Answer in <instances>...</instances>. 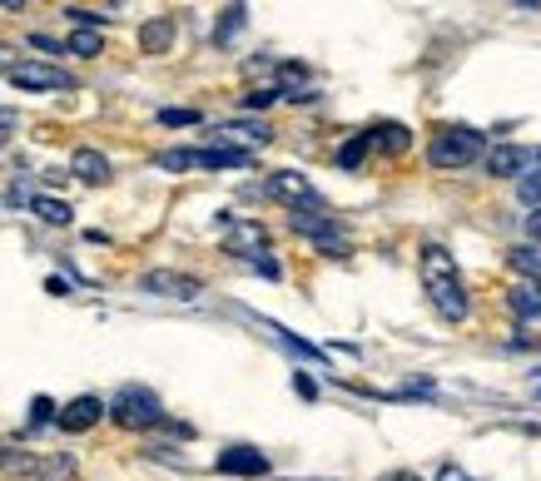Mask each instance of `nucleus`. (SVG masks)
Here are the masks:
<instances>
[{
  "label": "nucleus",
  "mask_w": 541,
  "mask_h": 481,
  "mask_svg": "<svg viewBox=\"0 0 541 481\" xmlns=\"http://www.w3.org/2000/svg\"><path fill=\"white\" fill-rule=\"evenodd\" d=\"M159 124L179 129V124H199V110H159Z\"/></svg>",
  "instance_id": "c756f323"
},
{
  "label": "nucleus",
  "mask_w": 541,
  "mask_h": 481,
  "mask_svg": "<svg viewBox=\"0 0 541 481\" xmlns=\"http://www.w3.org/2000/svg\"><path fill=\"white\" fill-rule=\"evenodd\" d=\"M244 20H249V5H229V10H224V20H219V30H214V40H219V45H229V40H234V30H239Z\"/></svg>",
  "instance_id": "393cba45"
},
{
  "label": "nucleus",
  "mask_w": 541,
  "mask_h": 481,
  "mask_svg": "<svg viewBox=\"0 0 541 481\" xmlns=\"http://www.w3.org/2000/svg\"><path fill=\"white\" fill-rule=\"evenodd\" d=\"M219 139H249V144H269L273 129H269V124H224V129H219Z\"/></svg>",
  "instance_id": "5701e85b"
},
{
  "label": "nucleus",
  "mask_w": 541,
  "mask_h": 481,
  "mask_svg": "<svg viewBox=\"0 0 541 481\" xmlns=\"http://www.w3.org/2000/svg\"><path fill=\"white\" fill-rule=\"evenodd\" d=\"M527 243H537L541 248V209L537 214H527Z\"/></svg>",
  "instance_id": "473e14b6"
},
{
  "label": "nucleus",
  "mask_w": 541,
  "mask_h": 481,
  "mask_svg": "<svg viewBox=\"0 0 541 481\" xmlns=\"http://www.w3.org/2000/svg\"><path fill=\"white\" fill-rule=\"evenodd\" d=\"M507 263H512L527 283H537L541 288V248L537 243H517V248H507Z\"/></svg>",
  "instance_id": "a211bd4d"
},
{
  "label": "nucleus",
  "mask_w": 541,
  "mask_h": 481,
  "mask_svg": "<svg viewBox=\"0 0 541 481\" xmlns=\"http://www.w3.org/2000/svg\"><path fill=\"white\" fill-rule=\"evenodd\" d=\"M65 15H70L80 30H95V25H105V20H110V15H100V10H85V5H70Z\"/></svg>",
  "instance_id": "bb28decb"
},
{
  "label": "nucleus",
  "mask_w": 541,
  "mask_h": 481,
  "mask_svg": "<svg viewBox=\"0 0 541 481\" xmlns=\"http://www.w3.org/2000/svg\"><path fill=\"white\" fill-rule=\"evenodd\" d=\"M269 194L273 199H283L293 214H328V199L303 179V174H293V169H278V174H269Z\"/></svg>",
  "instance_id": "39448f33"
},
{
  "label": "nucleus",
  "mask_w": 541,
  "mask_h": 481,
  "mask_svg": "<svg viewBox=\"0 0 541 481\" xmlns=\"http://www.w3.org/2000/svg\"><path fill=\"white\" fill-rule=\"evenodd\" d=\"M5 75L15 90H75V75H65L60 65H45V60H15Z\"/></svg>",
  "instance_id": "0eeeda50"
},
{
  "label": "nucleus",
  "mask_w": 541,
  "mask_h": 481,
  "mask_svg": "<svg viewBox=\"0 0 541 481\" xmlns=\"http://www.w3.org/2000/svg\"><path fill=\"white\" fill-rule=\"evenodd\" d=\"M30 209H35V219H45V224H55V229L70 224V204H65V199H45V194H40Z\"/></svg>",
  "instance_id": "6ab92c4d"
},
{
  "label": "nucleus",
  "mask_w": 541,
  "mask_h": 481,
  "mask_svg": "<svg viewBox=\"0 0 541 481\" xmlns=\"http://www.w3.org/2000/svg\"><path fill=\"white\" fill-rule=\"evenodd\" d=\"M437 481H467V472H462V467H442V472H437Z\"/></svg>",
  "instance_id": "e433bc0d"
},
{
  "label": "nucleus",
  "mask_w": 541,
  "mask_h": 481,
  "mask_svg": "<svg viewBox=\"0 0 541 481\" xmlns=\"http://www.w3.org/2000/svg\"><path fill=\"white\" fill-rule=\"evenodd\" d=\"M169 45H174V20L169 15H154V20L139 25V50L144 55H164Z\"/></svg>",
  "instance_id": "2eb2a0df"
},
{
  "label": "nucleus",
  "mask_w": 541,
  "mask_h": 481,
  "mask_svg": "<svg viewBox=\"0 0 541 481\" xmlns=\"http://www.w3.org/2000/svg\"><path fill=\"white\" fill-rule=\"evenodd\" d=\"M288 224H293V234L318 243L328 258H348V234L338 229L333 214H288Z\"/></svg>",
  "instance_id": "423d86ee"
},
{
  "label": "nucleus",
  "mask_w": 541,
  "mask_h": 481,
  "mask_svg": "<svg viewBox=\"0 0 541 481\" xmlns=\"http://www.w3.org/2000/svg\"><path fill=\"white\" fill-rule=\"evenodd\" d=\"M224 477H269V457L259 447H224L214 462Z\"/></svg>",
  "instance_id": "9d476101"
},
{
  "label": "nucleus",
  "mask_w": 541,
  "mask_h": 481,
  "mask_svg": "<svg viewBox=\"0 0 541 481\" xmlns=\"http://www.w3.org/2000/svg\"><path fill=\"white\" fill-rule=\"evenodd\" d=\"M0 472H5V477L65 481V477H75V462H70V457H45V452H15V447H0Z\"/></svg>",
  "instance_id": "20e7f679"
},
{
  "label": "nucleus",
  "mask_w": 541,
  "mask_h": 481,
  "mask_svg": "<svg viewBox=\"0 0 541 481\" xmlns=\"http://www.w3.org/2000/svg\"><path fill=\"white\" fill-rule=\"evenodd\" d=\"M532 164H541V159L537 149H527V144H497L487 154V174H497V179H522Z\"/></svg>",
  "instance_id": "1a4fd4ad"
},
{
  "label": "nucleus",
  "mask_w": 541,
  "mask_h": 481,
  "mask_svg": "<svg viewBox=\"0 0 541 481\" xmlns=\"http://www.w3.org/2000/svg\"><path fill=\"white\" fill-rule=\"evenodd\" d=\"M10 129H15V115H0V149H5V139H10Z\"/></svg>",
  "instance_id": "4c0bfd02"
},
{
  "label": "nucleus",
  "mask_w": 541,
  "mask_h": 481,
  "mask_svg": "<svg viewBox=\"0 0 541 481\" xmlns=\"http://www.w3.org/2000/svg\"><path fill=\"white\" fill-rule=\"evenodd\" d=\"M139 293H149V298H199L204 293V283L194 278V273H179V268H149L144 278H139Z\"/></svg>",
  "instance_id": "6e6552de"
},
{
  "label": "nucleus",
  "mask_w": 541,
  "mask_h": 481,
  "mask_svg": "<svg viewBox=\"0 0 541 481\" xmlns=\"http://www.w3.org/2000/svg\"><path fill=\"white\" fill-rule=\"evenodd\" d=\"M417 278H422V293L432 298L437 318L462 323V318L472 313V303H467V283H462V273H457V258H452L442 243H427V248L417 253Z\"/></svg>",
  "instance_id": "f257e3e1"
},
{
  "label": "nucleus",
  "mask_w": 541,
  "mask_h": 481,
  "mask_svg": "<svg viewBox=\"0 0 541 481\" xmlns=\"http://www.w3.org/2000/svg\"><path fill=\"white\" fill-rule=\"evenodd\" d=\"M254 154L249 149H229V144H214V149H194V169H249Z\"/></svg>",
  "instance_id": "4468645a"
},
{
  "label": "nucleus",
  "mask_w": 541,
  "mask_h": 481,
  "mask_svg": "<svg viewBox=\"0 0 541 481\" xmlns=\"http://www.w3.org/2000/svg\"><path fill=\"white\" fill-rule=\"evenodd\" d=\"M254 268H259L264 278H278V263H273V258H259V253H254Z\"/></svg>",
  "instance_id": "72a5a7b5"
},
{
  "label": "nucleus",
  "mask_w": 541,
  "mask_h": 481,
  "mask_svg": "<svg viewBox=\"0 0 541 481\" xmlns=\"http://www.w3.org/2000/svg\"><path fill=\"white\" fill-rule=\"evenodd\" d=\"M0 70H10V50L5 45H0Z\"/></svg>",
  "instance_id": "58836bf2"
},
{
  "label": "nucleus",
  "mask_w": 541,
  "mask_h": 481,
  "mask_svg": "<svg viewBox=\"0 0 541 481\" xmlns=\"http://www.w3.org/2000/svg\"><path fill=\"white\" fill-rule=\"evenodd\" d=\"M532 387H537V397H541V382H532Z\"/></svg>",
  "instance_id": "ea45409f"
},
{
  "label": "nucleus",
  "mask_w": 541,
  "mask_h": 481,
  "mask_svg": "<svg viewBox=\"0 0 541 481\" xmlns=\"http://www.w3.org/2000/svg\"><path fill=\"white\" fill-rule=\"evenodd\" d=\"M388 149V154H407L412 149V134H407V124H393V120H383V124H373L368 129V149Z\"/></svg>",
  "instance_id": "dca6fc26"
},
{
  "label": "nucleus",
  "mask_w": 541,
  "mask_h": 481,
  "mask_svg": "<svg viewBox=\"0 0 541 481\" xmlns=\"http://www.w3.org/2000/svg\"><path fill=\"white\" fill-rule=\"evenodd\" d=\"M105 412H110L125 432H149V427H164V402H159L149 387H135V382H130V387H120V392H115V402H110Z\"/></svg>",
  "instance_id": "7ed1b4c3"
},
{
  "label": "nucleus",
  "mask_w": 541,
  "mask_h": 481,
  "mask_svg": "<svg viewBox=\"0 0 541 481\" xmlns=\"http://www.w3.org/2000/svg\"><path fill=\"white\" fill-rule=\"evenodd\" d=\"M154 164H159L164 174H184V169H194V149H164Z\"/></svg>",
  "instance_id": "a878e982"
},
{
  "label": "nucleus",
  "mask_w": 541,
  "mask_h": 481,
  "mask_svg": "<svg viewBox=\"0 0 541 481\" xmlns=\"http://www.w3.org/2000/svg\"><path fill=\"white\" fill-rule=\"evenodd\" d=\"M363 159H368V134H353V139L338 149V169L353 174V169H363Z\"/></svg>",
  "instance_id": "4be33fe9"
},
{
  "label": "nucleus",
  "mask_w": 541,
  "mask_h": 481,
  "mask_svg": "<svg viewBox=\"0 0 541 481\" xmlns=\"http://www.w3.org/2000/svg\"><path fill=\"white\" fill-rule=\"evenodd\" d=\"M224 224H229V253H244V258H254V253L264 248V229H259V224H234L229 214H224Z\"/></svg>",
  "instance_id": "f3484780"
},
{
  "label": "nucleus",
  "mask_w": 541,
  "mask_h": 481,
  "mask_svg": "<svg viewBox=\"0 0 541 481\" xmlns=\"http://www.w3.org/2000/svg\"><path fill=\"white\" fill-rule=\"evenodd\" d=\"M293 392H298V397H308V402L318 397V387H313V377H308V372H293Z\"/></svg>",
  "instance_id": "7c9ffc66"
},
{
  "label": "nucleus",
  "mask_w": 541,
  "mask_h": 481,
  "mask_svg": "<svg viewBox=\"0 0 541 481\" xmlns=\"http://www.w3.org/2000/svg\"><path fill=\"white\" fill-rule=\"evenodd\" d=\"M45 293H55V298H65V293H70V283H65V278H45Z\"/></svg>",
  "instance_id": "f704fd0d"
},
{
  "label": "nucleus",
  "mask_w": 541,
  "mask_h": 481,
  "mask_svg": "<svg viewBox=\"0 0 541 481\" xmlns=\"http://www.w3.org/2000/svg\"><path fill=\"white\" fill-rule=\"evenodd\" d=\"M517 199L532 204V209H541V164H532V169L517 179Z\"/></svg>",
  "instance_id": "b1692460"
},
{
  "label": "nucleus",
  "mask_w": 541,
  "mask_h": 481,
  "mask_svg": "<svg viewBox=\"0 0 541 481\" xmlns=\"http://www.w3.org/2000/svg\"><path fill=\"white\" fill-rule=\"evenodd\" d=\"M278 95H283V90H249V95H244V110H269Z\"/></svg>",
  "instance_id": "c85d7f7f"
},
{
  "label": "nucleus",
  "mask_w": 541,
  "mask_h": 481,
  "mask_svg": "<svg viewBox=\"0 0 541 481\" xmlns=\"http://www.w3.org/2000/svg\"><path fill=\"white\" fill-rule=\"evenodd\" d=\"M507 303H512V313H517L522 333H541V288H537V283L512 288V293H507Z\"/></svg>",
  "instance_id": "f8f14e48"
},
{
  "label": "nucleus",
  "mask_w": 541,
  "mask_h": 481,
  "mask_svg": "<svg viewBox=\"0 0 541 481\" xmlns=\"http://www.w3.org/2000/svg\"><path fill=\"white\" fill-rule=\"evenodd\" d=\"M65 50L90 60V55H100V50H105V35H100V30H75V35L65 40Z\"/></svg>",
  "instance_id": "412c9836"
},
{
  "label": "nucleus",
  "mask_w": 541,
  "mask_h": 481,
  "mask_svg": "<svg viewBox=\"0 0 541 481\" xmlns=\"http://www.w3.org/2000/svg\"><path fill=\"white\" fill-rule=\"evenodd\" d=\"M70 174H75L80 184H110V159H105L100 149L80 144V149L70 154Z\"/></svg>",
  "instance_id": "ddd939ff"
},
{
  "label": "nucleus",
  "mask_w": 541,
  "mask_h": 481,
  "mask_svg": "<svg viewBox=\"0 0 541 481\" xmlns=\"http://www.w3.org/2000/svg\"><path fill=\"white\" fill-rule=\"evenodd\" d=\"M264 328H269V333L278 338V343H283V348H288V353H298V358H308V362H323V348H313V343L293 338V333H288V328H278V323H264Z\"/></svg>",
  "instance_id": "aec40b11"
},
{
  "label": "nucleus",
  "mask_w": 541,
  "mask_h": 481,
  "mask_svg": "<svg viewBox=\"0 0 541 481\" xmlns=\"http://www.w3.org/2000/svg\"><path fill=\"white\" fill-rule=\"evenodd\" d=\"M378 481H422V477H417V472H407V467H398V472H383Z\"/></svg>",
  "instance_id": "c9c22d12"
},
{
  "label": "nucleus",
  "mask_w": 541,
  "mask_h": 481,
  "mask_svg": "<svg viewBox=\"0 0 541 481\" xmlns=\"http://www.w3.org/2000/svg\"><path fill=\"white\" fill-rule=\"evenodd\" d=\"M30 45H35V50H45V55H60V50H65V45H60V40H50V35H30Z\"/></svg>",
  "instance_id": "2f4dec72"
},
{
  "label": "nucleus",
  "mask_w": 541,
  "mask_h": 481,
  "mask_svg": "<svg viewBox=\"0 0 541 481\" xmlns=\"http://www.w3.org/2000/svg\"><path fill=\"white\" fill-rule=\"evenodd\" d=\"M100 417H105V402H100V397H90V392H85V397H75V402H65V407L55 412V422H60L65 432H90Z\"/></svg>",
  "instance_id": "9b49d317"
},
{
  "label": "nucleus",
  "mask_w": 541,
  "mask_h": 481,
  "mask_svg": "<svg viewBox=\"0 0 541 481\" xmlns=\"http://www.w3.org/2000/svg\"><path fill=\"white\" fill-rule=\"evenodd\" d=\"M477 159H482V134L467 129V124H442L427 139V164L432 169H467Z\"/></svg>",
  "instance_id": "f03ea898"
},
{
  "label": "nucleus",
  "mask_w": 541,
  "mask_h": 481,
  "mask_svg": "<svg viewBox=\"0 0 541 481\" xmlns=\"http://www.w3.org/2000/svg\"><path fill=\"white\" fill-rule=\"evenodd\" d=\"M55 412H60V407H55L50 397H35V402H30V422H35V427H45V422H55Z\"/></svg>",
  "instance_id": "cd10ccee"
}]
</instances>
